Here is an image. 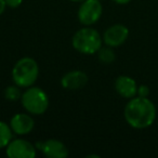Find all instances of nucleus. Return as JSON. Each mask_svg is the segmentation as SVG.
Instances as JSON below:
<instances>
[{"label": "nucleus", "mask_w": 158, "mask_h": 158, "mask_svg": "<svg viewBox=\"0 0 158 158\" xmlns=\"http://www.w3.org/2000/svg\"><path fill=\"white\" fill-rule=\"evenodd\" d=\"M149 93H151V91H149L148 86H146V85H141V86H138V93H136L138 97L148 98Z\"/></svg>", "instance_id": "2eb2a0df"}, {"label": "nucleus", "mask_w": 158, "mask_h": 158, "mask_svg": "<svg viewBox=\"0 0 158 158\" xmlns=\"http://www.w3.org/2000/svg\"><path fill=\"white\" fill-rule=\"evenodd\" d=\"M70 1H74V2H82L84 0H70Z\"/></svg>", "instance_id": "6ab92c4d"}, {"label": "nucleus", "mask_w": 158, "mask_h": 158, "mask_svg": "<svg viewBox=\"0 0 158 158\" xmlns=\"http://www.w3.org/2000/svg\"><path fill=\"white\" fill-rule=\"evenodd\" d=\"M129 37V29L123 24H115L110 26L103 35V41L106 46L117 48L127 41Z\"/></svg>", "instance_id": "0eeeda50"}, {"label": "nucleus", "mask_w": 158, "mask_h": 158, "mask_svg": "<svg viewBox=\"0 0 158 158\" xmlns=\"http://www.w3.org/2000/svg\"><path fill=\"white\" fill-rule=\"evenodd\" d=\"M21 102L24 110L31 115H42L49 107L48 95L38 87H28L22 93Z\"/></svg>", "instance_id": "20e7f679"}, {"label": "nucleus", "mask_w": 158, "mask_h": 158, "mask_svg": "<svg viewBox=\"0 0 158 158\" xmlns=\"http://www.w3.org/2000/svg\"><path fill=\"white\" fill-rule=\"evenodd\" d=\"M88 82V76L82 70H70L66 73L61 79V85L67 90H80Z\"/></svg>", "instance_id": "9d476101"}, {"label": "nucleus", "mask_w": 158, "mask_h": 158, "mask_svg": "<svg viewBox=\"0 0 158 158\" xmlns=\"http://www.w3.org/2000/svg\"><path fill=\"white\" fill-rule=\"evenodd\" d=\"M13 131H12L10 125L5 121L0 120V149L6 148L12 140Z\"/></svg>", "instance_id": "f8f14e48"}, {"label": "nucleus", "mask_w": 158, "mask_h": 158, "mask_svg": "<svg viewBox=\"0 0 158 158\" xmlns=\"http://www.w3.org/2000/svg\"><path fill=\"white\" fill-rule=\"evenodd\" d=\"M39 76V66L33 57H22L12 68V80L20 88L31 87Z\"/></svg>", "instance_id": "f03ea898"}, {"label": "nucleus", "mask_w": 158, "mask_h": 158, "mask_svg": "<svg viewBox=\"0 0 158 158\" xmlns=\"http://www.w3.org/2000/svg\"><path fill=\"white\" fill-rule=\"evenodd\" d=\"M114 2H116L117 5H127V3H129L131 0H113Z\"/></svg>", "instance_id": "a211bd4d"}, {"label": "nucleus", "mask_w": 158, "mask_h": 158, "mask_svg": "<svg viewBox=\"0 0 158 158\" xmlns=\"http://www.w3.org/2000/svg\"><path fill=\"white\" fill-rule=\"evenodd\" d=\"M5 98L8 101L15 102L18 100H21L22 98V92L20 90V87L19 86H10L8 88L5 89Z\"/></svg>", "instance_id": "4468645a"}, {"label": "nucleus", "mask_w": 158, "mask_h": 158, "mask_svg": "<svg viewBox=\"0 0 158 158\" xmlns=\"http://www.w3.org/2000/svg\"><path fill=\"white\" fill-rule=\"evenodd\" d=\"M115 90L120 97L130 100L132 98L136 97L138 85L132 77L123 75L115 80Z\"/></svg>", "instance_id": "9b49d317"}, {"label": "nucleus", "mask_w": 158, "mask_h": 158, "mask_svg": "<svg viewBox=\"0 0 158 158\" xmlns=\"http://www.w3.org/2000/svg\"><path fill=\"white\" fill-rule=\"evenodd\" d=\"M36 146L24 139H15L6 147V154L10 158H34L36 156Z\"/></svg>", "instance_id": "423d86ee"}, {"label": "nucleus", "mask_w": 158, "mask_h": 158, "mask_svg": "<svg viewBox=\"0 0 158 158\" xmlns=\"http://www.w3.org/2000/svg\"><path fill=\"white\" fill-rule=\"evenodd\" d=\"M98 56H99V60L101 63L103 64H112L113 62L116 59V55H115V52L113 50L112 47H102L99 51H98Z\"/></svg>", "instance_id": "ddd939ff"}, {"label": "nucleus", "mask_w": 158, "mask_h": 158, "mask_svg": "<svg viewBox=\"0 0 158 158\" xmlns=\"http://www.w3.org/2000/svg\"><path fill=\"white\" fill-rule=\"evenodd\" d=\"M156 106L148 98L134 97L125 106L123 116L130 127L134 129H146L156 119Z\"/></svg>", "instance_id": "f257e3e1"}, {"label": "nucleus", "mask_w": 158, "mask_h": 158, "mask_svg": "<svg viewBox=\"0 0 158 158\" xmlns=\"http://www.w3.org/2000/svg\"><path fill=\"white\" fill-rule=\"evenodd\" d=\"M103 6L100 0H84L78 9V20L85 26H90L101 19Z\"/></svg>", "instance_id": "39448f33"}, {"label": "nucleus", "mask_w": 158, "mask_h": 158, "mask_svg": "<svg viewBox=\"0 0 158 158\" xmlns=\"http://www.w3.org/2000/svg\"><path fill=\"white\" fill-rule=\"evenodd\" d=\"M5 2H6V5H7V7L15 9V8H19L22 5L23 0H5Z\"/></svg>", "instance_id": "dca6fc26"}, {"label": "nucleus", "mask_w": 158, "mask_h": 158, "mask_svg": "<svg viewBox=\"0 0 158 158\" xmlns=\"http://www.w3.org/2000/svg\"><path fill=\"white\" fill-rule=\"evenodd\" d=\"M36 148L49 158H65L68 156V148L63 142L56 139H49L36 143Z\"/></svg>", "instance_id": "6e6552de"}, {"label": "nucleus", "mask_w": 158, "mask_h": 158, "mask_svg": "<svg viewBox=\"0 0 158 158\" xmlns=\"http://www.w3.org/2000/svg\"><path fill=\"white\" fill-rule=\"evenodd\" d=\"M10 127L15 134L25 135L33 131L34 127H35V120L31 115L20 113V114H15L11 118Z\"/></svg>", "instance_id": "1a4fd4ad"}, {"label": "nucleus", "mask_w": 158, "mask_h": 158, "mask_svg": "<svg viewBox=\"0 0 158 158\" xmlns=\"http://www.w3.org/2000/svg\"><path fill=\"white\" fill-rule=\"evenodd\" d=\"M103 38L94 28L85 27L74 34L72 39L73 48L82 54H94L102 48Z\"/></svg>", "instance_id": "7ed1b4c3"}, {"label": "nucleus", "mask_w": 158, "mask_h": 158, "mask_svg": "<svg viewBox=\"0 0 158 158\" xmlns=\"http://www.w3.org/2000/svg\"><path fill=\"white\" fill-rule=\"evenodd\" d=\"M6 7H7V5H6L5 0H0V15H1V14L5 12Z\"/></svg>", "instance_id": "f3484780"}]
</instances>
